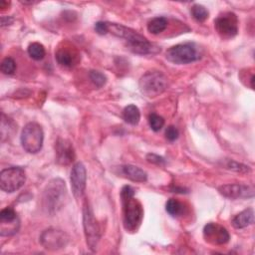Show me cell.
<instances>
[{
	"mask_svg": "<svg viewBox=\"0 0 255 255\" xmlns=\"http://www.w3.org/2000/svg\"><path fill=\"white\" fill-rule=\"evenodd\" d=\"M56 153L57 161L60 164L67 165L74 161L75 151L72 143L67 139L60 138L56 143Z\"/></svg>",
	"mask_w": 255,
	"mask_h": 255,
	"instance_id": "cell-14",
	"label": "cell"
},
{
	"mask_svg": "<svg viewBox=\"0 0 255 255\" xmlns=\"http://www.w3.org/2000/svg\"><path fill=\"white\" fill-rule=\"evenodd\" d=\"M226 166H227V168L232 169V170L237 171V172H247V171L250 170L247 165H244L242 163H238V162L233 161V160H228Z\"/></svg>",
	"mask_w": 255,
	"mask_h": 255,
	"instance_id": "cell-26",
	"label": "cell"
},
{
	"mask_svg": "<svg viewBox=\"0 0 255 255\" xmlns=\"http://www.w3.org/2000/svg\"><path fill=\"white\" fill-rule=\"evenodd\" d=\"M44 141V132L37 123H28L22 129L21 144L29 153H37L41 150Z\"/></svg>",
	"mask_w": 255,
	"mask_h": 255,
	"instance_id": "cell-7",
	"label": "cell"
},
{
	"mask_svg": "<svg viewBox=\"0 0 255 255\" xmlns=\"http://www.w3.org/2000/svg\"><path fill=\"white\" fill-rule=\"evenodd\" d=\"M203 236L205 240L213 245H222L229 241L230 235L227 229L217 223H207L203 228Z\"/></svg>",
	"mask_w": 255,
	"mask_h": 255,
	"instance_id": "cell-12",
	"label": "cell"
},
{
	"mask_svg": "<svg viewBox=\"0 0 255 255\" xmlns=\"http://www.w3.org/2000/svg\"><path fill=\"white\" fill-rule=\"evenodd\" d=\"M178 134H179V132H178L177 128L173 126H169L165 129V137L168 141H174L175 139H177Z\"/></svg>",
	"mask_w": 255,
	"mask_h": 255,
	"instance_id": "cell-27",
	"label": "cell"
},
{
	"mask_svg": "<svg viewBox=\"0 0 255 255\" xmlns=\"http://www.w3.org/2000/svg\"><path fill=\"white\" fill-rule=\"evenodd\" d=\"M165 58L173 64L183 65L199 60L201 53L195 44L183 43L170 47L165 53Z\"/></svg>",
	"mask_w": 255,
	"mask_h": 255,
	"instance_id": "cell-5",
	"label": "cell"
},
{
	"mask_svg": "<svg viewBox=\"0 0 255 255\" xmlns=\"http://www.w3.org/2000/svg\"><path fill=\"white\" fill-rule=\"evenodd\" d=\"M139 90L147 98H155L167 88V78L160 71L146 72L138 82Z\"/></svg>",
	"mask_w": 255,
	"mask_h": 255,
	"instance_id": "cell-4",
	"label": "cell"
},
{
	"mask_svg": "<svg viewBox=\"0 0 255 255\" xmlns=\"http://www.w3.org/2000/svg\"><path fill=\"white\" fill-rule=\"evenodd\" d=\"M122 173L128 179L134 182H145L147 179V174L141 168L132 165V164H126L121 166Z\"/></svg>",
	"mask_w": 255,
	"mask_h": 255,
	"instance_id": "cell-15",
	"label": "cell"
},
{
	"mask_svg": "<svg viewBox=\"0 0 255 255\" xmlns=\"http://www.w3.org/2000/svg\"><path fill=\"white\" fill-rule=\"evenodd\" d=\"M27 51H28L29 56L32 59L36 60V61L42 60L45 57V54H46L44 46L42 44H40V43H37V42L30 44Z\"/></svg>",
	"mask_w": 255,
	"mask_h": 255,
	"instance_id": "cell-21",
	"label": "cell"
},
{
	"mask_svg": "<svg viewBox=\"0 0 255 255\" xmlns=\"http://www.w3.org/2000/svg\"><path fill=\"white\" fill-rule=\"evenodd\" d=\"M167 27V20L164 17H154L147 23V30L151 34H159Z\"/></svg>",
	"mask_w": 255,
	"mask_h": 255,
	"instance_id": "cell-19",
	"label": "cell"
},
{
	"mask_svg": "<svg viewBox=\"0 0 255 255\" xmlns=\"http://www.w3.org/2000/svg\"><path fill=\"white\" fill-rule=\"evenodd\" d=\"M71 187L74 196L79 199L84 195L87 182V171L86 167L82 162H77L73 165L71 174Z\"/></svg>",
	"mask_w": 255,
	"mask_h": 255,
	"instance_id": "cell-11",
	"label": "cell"
},
{
	"mask_svg": "<svg viewBox=\"0 0 255 255\" xmlns=\"http://www.w3.org/2000/svg\"><path fill=\"white\" fill-rule=\"evenodd\" d=\"M146 160L150 163L156 164V165H163L165 163V160L162 156H159L155 153H148L146 154Z\"/></svg>",
	"mask_w": 255,
	"mask_h": 255,
	"instance_id": "cell-28",
	"label": "cell"
},
{
	"mask_svg": "<svg viewBox=\"0 0 255 255\" xmlns=\"http://www.w3.org/2000/svg\"><path fill=\"white\" fill-rule=\"evenodd\" d=\"M43 207L50 214L58 212L67 199L66 183L61 178H53L46 185L43 192Z\"/></svg>",
	"mask_w": 255,
	"mask_h": 255,
	"instance_id": "cell-3",
	"label": "cell"
},
{
	"mask_svg": "<svg viewBox=\"0 0 255 255\" xmlns=\"http://www.w3.org/2000/svg\"><path fill=\"white\" fill-rule=\"evenodd\" d=\"M165 210L171 216H179L184 211V205L175 198H170L165 203Z\"/></svg>",
	"mask_w": 255,
	"mask_h": 255,
	"instance_id": "cell-20",
	"label": "cell"
},
{
	"mask_svg": "<svg viewBox=\"0 0 255 255\" xmlns=\"http://www.w3.org/2000/svg\"><path fill=\"white\" fill-rule=\"evenodd\" d=\"M214 26L220 37L224 39L233 38L238 32L237 16L232 12H224L215 19Z\"/></svg>",
	"mask_w": 255,
	"mask_h": 255,
	"instance_id": "cell-10",
	"label": "cell"
},
{
	"mask_svg": "<svg viewBox=\"0 0 255 255\" xmlns=\"http://www.w3.org/2000/svg\"><path fill=\"white\" fill-rule=\"evenodd\" d=\"M191 15L192 17L197 21V22H204L208 18V10L200 5V4H195L191 7Z\"/></svg>",
	"mask_w": 255,
	"mask_h": 255,
	"instance_id": "cell-22",
	"label": "cell"
},
{
	"mask_svg": "<svg viewBox=\"0 0 255 255\" xmlns=\"http://www.w3.org/2000/svg\"><path fill=\"white\" fill-rule=\"evenodd\" d=\"M89 77H90L91 81L94 83V85L97 86L98 88L103 87L106 84V82H107L106 76L103 73L99 72V71H95V70L91 71L89 73Z\"/></svg>",
	"mask_w": 255,
	"mask_h": 255,
	"instance_id": "cell-25",
	"label": "cell"
},
{
	"mask_svg": "<svg viewBox=\"0 0 255 255\" xmlns=\"http://www.w3.org/2000/svg\"><path fill=\"white\" fill-rule=\"evenodd\" d=\"M26 180L25 170L20 166L5 168L0 173V187L3 191L12 193L20 189Z\"/></svg>",
	"mask_w": 255,
	"mask_h": 255,
	"instance_id": "cell-8",
	"label": "cell"
},
{
	"mask_svg": "<svg viewBox=\"0 0 255 255\" xmlns=\"http://www.w3.org/2000/svg\"><path fill=\"white\" fill-rule=\"evenodd\" d=\"M109 32L113 35L125 39L128 48L138 55H153L157 54L160 49L155 44L149 42L145 37L138 34L134 30L117 23H109Z\"/></svg>",
	"mask_w": 255,
	"mask_h": 255,
	"instance_id": "cell-1",
	"label": "cell"
},
{
	"mask_svg": "<svg viewBox=\"0 0 255 255\" xmlns=\"http://www.w3.org/2000/svg\"><path fill=\"white\" fill-rule=\"evenodd\" d=\"M95 30L98 34L100 35H105L107 33H109V26H108V22H97L95 24Z\"/></svg>",
	"mask_w": 255,
	"mask_h": 255,
	"instance_id": "cell-29",
	"label": "cell"
},
{
	"mask_svg": "<svg viewBox=\"0 0 255 255\" xmlns=\"http://www.w3.org/2000/svg\"><path fill=\"white\" fill-rule=\"evenodd\" d=\"M1 72L5 75H12L16 71V63L11 57H6L0 66Z\"/></svg>",
	"mask_w": 255,
	"mask_h": 255,
	"instance_id": "cell-23",
	"label": "cell"
},
{
	"mask_svg": "<svg viewBox=\"0 0 255 255\" xmlns=\"http://www.w3.org/2000/svg\"><path fill=\"white\" fill-rule=\"evenodd\" d=\"M254 222V211L252 208H247L237 215H235L232 219V225L237 229L245 228L251 225Z\"/></svg>",
	"mask_w": 255,
	"mask_h": 255,
	"instance_id": "cell-16",
	"label": "cell"
},
{
	"mask_svg": "<svg viewBox=\"0 0 255 255\" xmlns=\"http://www.w3.org/2000/svg\"><path fill=\"white\" fill-rule=\"evenodd\" d=\"M148 124H149V127L150 128L153 130V131H158L161 129V128L163 127L164 125V120L162 117L152 113L148 116Z\"/></svg>",
	"mask_w": 255,
	"mask_h": 255,
	"instance_id": "cell-24",
	"label": "cell"
},
{
	"mask_svg": "<svg viewBox=\"0 0 255 255\" xmlns=\"http://www.w3.org/2000/svg\"><path fill=\"white\" fill-rule=\"evenodd\" d=\"M124 227L128 232H134L138 229L143 218V209L140 202L134 198V190L131 186L126 185L121 191Z\"/></svg>",
	"mask_w": 255,
	"mask_h": 255,
	"instance_id": "cell-2",
	"label": "cell"
},
{
	"mask_svg": "<svg viewBox=\"0 0 255 255\" xmlns=\"http://www.w3.org/2000/svg\"><path fill=\"white\" fill-rule=\"evenodd\" d=\"M218 191L221 195L230 199L248 198L254 195L253 186L239 184V183L221 185L218 187Z\"/></svg>",
	"mask_w": 255,
	"mask_h": 255,
	"instance_id": "cell-13",
	"label": "cell"
},
{
	"mask_svg": "<svg viewBox=\"0 0 255 255\" xmlns=\"http://www.w3.org/2000/svg\"><path fill=\"white\" fill-rule=\"evenodd\" d=\"M83 226L88 247L92 251H96L101 239V229L95 218L93 209L87 200H85L83 205Z\"/></svg>",
	"mask_w": 255,
	"mask_h": 255,
	"instance_id": "cell-6",
	"label": "cell"
},
{
	"mask_svg": "<svg viewBox=\"0 0 255 255\" xmlns=\"http://www.w3.org/2000/svg\"><path fill=\"white\" fill-rule=\"evenodd\" d=\"M123 118L126 123L135 126L139 123L140 112L136 106L128 105L123 111Z\"/></svg>",
	"mask_w": 255,
	"mask_h": 255,
	"instance_id": "cell-17",
	"label": "cell"
},
{
	"mask_svg": "<svg viewBox=\"0 0 255 255\" xmlns=\"http://www.w3.org/2000/svg\"><path fill=\"white\" fill-rule=\"evenodd\" d=\"M75 58L73 51L68 50L67 48H61L56 53L57 62L64 67H72L75 63Z\"/></svg>",
	"mask_w": 255,
	"mask_h": 255,
	"instance_id": "cell-18",
	"label": "cell"
},
{
	"mask_svg": "<svg viewBox=\"0 0 255 255\" xmlns=\"http://www.w3.org/2000/svg\"><path fill=\"white\" fill-rule=\"evenodd\" d=\"M69 240L70 237L66 232L54 228L43 231L40 236L41 245L50 251H56L65 248L69 243Z\"/></svg>",
	"mask_w": 255,
	"mask_h": 255,
	"instance_id": "cell-9",
	"label": "cell"
},
{
	"mask_svg": "<svg viewBox=\"0 0 255 255\" xmlns=\"http://www.w3.org/2000/svg\"><path fill=\"white\" fill-rule=\"evenodd\" d=\"M13 22V18L11 17H2L1 18V26L10 25Z\"/></svg>",
	"mask_w": 255,
	"mask_h": 255,
	"instance_id": "cell-30",
	"label": "cell"
}]
</instances>
